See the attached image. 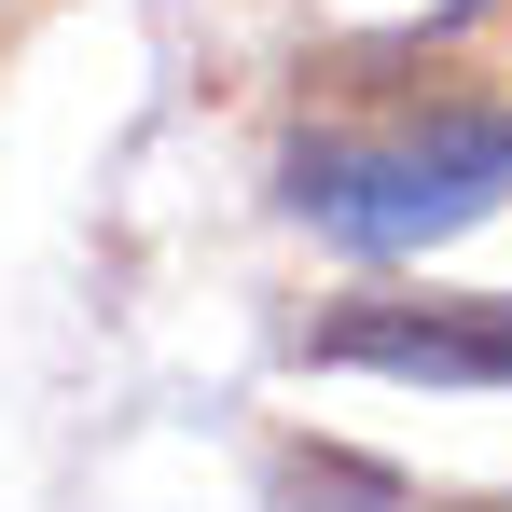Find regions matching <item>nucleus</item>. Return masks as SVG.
<instances>
[{
  "label": "nucleus",
  "mask_w": 512,
  "mask_h": 512,
  "mask_svg": "<svg viewBox=\"0 0 512 512\" xmlns=\"http://www.w3.org/2000/svg\"><path fill=\"white\" fill-rule=\"evenodd\" d=\"M512 194V111H388L291 153V208L346 250H429Z\"/></svg>",
  "instance_id": "1"
},
{
  "label": "nucleus",
  "mask_w": 512,
  "mask_h": 512,
  "mask_svg": "<svg viewBox=\"0 0 512 512\" xmlns=\"http://www.w3.org/2000/svg\"><path fill=\"white\" fill-rule=\"evenodd\" d=\"M319 360L346 374H416V388H512V291H374L319 319Z\"/></svg>",
  "instance_id": "2"
}]
</instances>
